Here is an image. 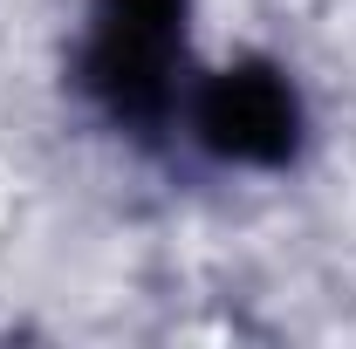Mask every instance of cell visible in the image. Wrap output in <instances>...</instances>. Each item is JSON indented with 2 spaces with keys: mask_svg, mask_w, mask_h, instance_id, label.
<instances>
[{
  "mask_svg": "<svg viewBox=\"0 0 356 349\" xmlns=\"http://www.w3.org/2000/svg\"><path fill=\"white\" fill-rule=\"evenodd\" d=\"M295 89L274 69H220L199 96V137L240 165H281L295 151Z\"/></svg>",
  "mask_w": 356,
  "mask_h": 349,
  "instance_id": "1",
  "label": "cell"
}]
</instances>
